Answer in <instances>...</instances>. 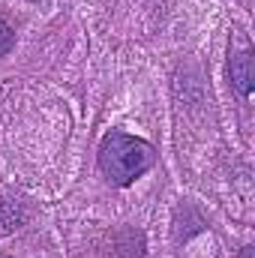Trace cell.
I'll return each mask as SVG.
<instances>
[{"label": "cell", "instance_id": "6da1fadb", "mask_svg": "<svg viewBox=\"0 0 255 258\" xmlns=\"http://www.w3.org/2000/svg\"><path fill=\"white\" fill-rule=\"evenodd\" d=\"M156 150L126 132H108L99 144V168L114 186H129L135 177H141L147 168H153Z\"/></svg>", "mask_w": 255, "mask_h": 258}, {"label": "cell", "instance_id": "7a4b0ae2", "mask_svg": "<svg viewBox=\"0 0 255 258\" xmlns=\"http://www.w3.org/2000/svg\"><path fill=\"white\" fill-rule=\"evenodd\" d=\"M228 69H231V81H234V87H237L243 96H249V93H252V54H249V51L234 54Z\"/></svg>", "mask_w": 255, "mask_h": 258}, {"label": "cell", "instance_id": "3957f363", "mask_svg": "<svg viewBox=\"0 0 255 258\" xmlns=\"http://www.w3.org/2000/svg\"><path fill=\"white\" fill-rule=\"evenodd\" d=\"M12 45H15V33H12V27L0 18V57H3Z\"/></svg>", "mask_w": 255, "mask_h": 258}, {"label": "cell", "instance_id": "277c9868", "mask_svg": "<svg viewBox=\"0 0 255 258\" xmlns=\"http://www.w3.org/2000/svg\"><path fill=\"white\" fill-rule=\"evenodd\" d=\"M243 258H252V246H246V249H243Z\"/></svg>", "mask_w": 255, "mask_h": 258}]
</instances>
